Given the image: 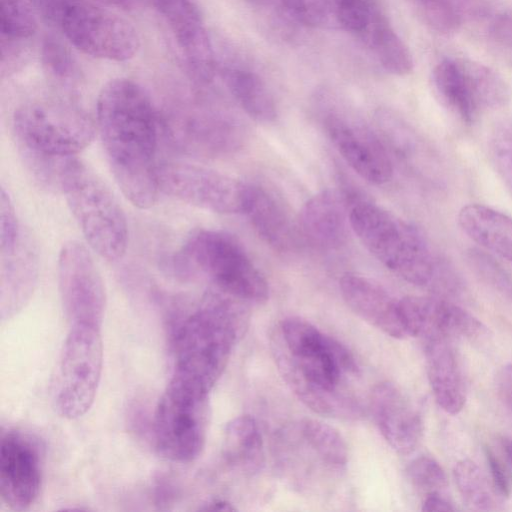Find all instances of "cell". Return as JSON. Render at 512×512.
Wrapping results in <instances>:
<instances>
[{"label":"cell","mask_w":512,"mask_h":512,"mask_svg":"<svg viewBox=\"0 0 512 512\" xmlns=\"http://www.w3.org/2000/svg\"><path fill=\"white\" fill-rule=\"evenodd\" d=\"M97 130L113 174L136 207H152L158 198L159 114L148 93L127 78L108 81L96 104Z\"/></svg>","instance_id":"6da1fadb"},{"label":"cell","mask_w":512,"mask_h":512,"mask_svg":"<svg viewBox=\"0 0 512 512\" xmlns=\"http://www.w3.org/2000/svg\"><path fill=\"white\" fill-rule=\"evenodd\" d=\"M349 223L363 246L387 269L417 286L454 292L459 278L411 223L363 198L349 208Z\"/></svg>","instance_id":"7a4b0ae2"},{"label":"cell","mask_w":512,"mask_h":512,"mask_svg":"<svg viewBox=\"0 0 512 512\" xmlns=\"http://www.w3.org/2000/svg\"><path fill=\"white\" fill-rule=\"evenodd\" d=\"M223 293H208L171 333L173 374L210 392L224 372L243 327V311Z\"/></svg>","instance_id":"3957f363"},{"label":"cell","mask_w":512,"mask_h":512,"mask_svg":"<svg viewBox=\"0 0 512 512\" xmlns=\"http://www.w3.org/2000/svg\"><path fill=\"white\" fill-rule=\"evenodd\" d=\"M97 125L83 110L62 102L30 101L13 115V131L26 164L37 181L52 187L63 161L94 139Z\"/></svg>","instance_id":"277c9868"},{"label":"cell","mask_w":512,"mask_h":512,"mask_svg":"<svg viewBox=\"0 0 512 512\" xmlns=\"http://www.w3.org/2000/svg\"><path fill=\"white\" fill-rule=\"evenodd\" d=\"M168 263L172 272L182 278L205 274L219 291L239 301L263 303L269 297L264 276L242 245L225 232L192 231Z\"/></svg>","instance_id":"5b68a950"},{"label":"cell","mask_w":512,"mask_h":512,"mask_svg":"<svg viewBox=\"0 0 512 512\" xmlns=\"http://www.w3.org/2000/svg\"><path fill=\"white\" fill-rule=\"evenodd\" d=\"M60 191L90 247L108 261L122 258L128 241L126 217L106 183L72 156L62 165Z\"/></svg>","instance_id":"8992f818"},{"label":"cell","mask_w":512,"mask_h":512,"mask_svg":"<svg viewBox=\"0 0 512 512\" xmlns=\"http://www.w3.org/2000/svg\"><path fill=\"white\" fill-rule=\"evenodd\" d=\"M209 393L172 374L153 419L156 450L167 460L190 463L201 455L209 424Z\"/></svg>","instance_id":"52a82bcc"},{"label":"cell","mask_w":512,"mask_h":512,"mask_svg":"<svg viewBox=\"0 0 512 512\" xmlns=\"http://www.w3.org/2000/svg\"><path fill=\"white\" fill-rule=\"evenodd\" d=\"M103 367L101 327L71 324L60 355L54 404L58 414L73 420L93 405Z\"/></svg>","instance_id":"ba28073f"},{"label":"cell","mask_w":512,"mask_h":512,"mask_svg":"<svg viewBox=\"0 0 512 512\" xmlns=\"http://www.w3.org/2000/svg\"><path fill=\"white\" fill-rule=\"evenodd\" d=\"M55 25L75 48L94 58L124 62L140 47L138 32L128 20L94 2L69 6Z\"/></svg>","instance_id":"9c48e42d"},{"label":"cell","mask_w":512,"mask_h":512,"mask_svg":"<svg viewBox=\"0 0 512 512\" xmlns=\"http://www.w3.org/2000/svg\"><path fill=\"white\" fill-rule=\"evenodd\" d=\"M159 189L195 207L221 213H244L248 185L205 167L167 162L158 166Z\"/></svg>","instance_id":"30bf717a"},{"label":"cell","mask_w":512,"mask_h":512,"mask_svg":"<svg viewBox=\"0 0 512 512\" xmlns=\"http://www.w3.org/2000/svg\"><path fill=\"white\" fill-rule=\"evenodd\" d=\"M58 285L70 324L101 327L106 308L104 283L89 250L77 240L65 242L60 249Z\"/></svg>","instance_id":"8fae6325"},{"label":"cell","mask_w":512,"mask_h":512,"mask_svg":"<svg viewBox=\"0 0 512 512\" xmlns=\"http://www.w3.org/2000/svg\"><path fill=\"white\" fill-rule=\"evenodd\" d=\"M43 480V454L37 440L20 430L3 431L0 440V498L15 511L29 509Z\"/></svg>","instance_id":"7c38bea8"},{"label":"cell","mask_w":512,"mask_h":512,"mask_svg":"<svg viewBox=\"0 0 512 512\" xmlns=\"http://www.w3.org/2000/svg\"><path fill=\"white\" fill-rule=\"evenodd\" d=\"M171 32L179 59L188 76L208 85L216 73L213 45L193 0H152Z\"/></svg>","instance_id":"4fadbf2b"},{"label":"cell","mask_w":512,"mask_h":512,"mask_svg":"<svg viewBox=\"0 0 512 512\" xmlns=\"http://www.w3.org/2000/svg\"><path fill=\"white\" fill-rule=\"evenodd\" d=\"M325 128L338 153L361 178L377 185L391 180L393 164L386 147L363 123L331 111L325 117Z\"/></svg>","instance_id":"5bb4252c"},{"label":"cell","mask_w":512,"mask_h":512,"mask_svg":"<svg viewBox=\"0 0 512 512\" xmlns=\"http://www.w3.org/2000/svg\"><path fill=\"white\" fill-rule=\"evenodd\" d=\"M173 141L189 153L215 157L232 153L245 140V130L234 117L218 111H200L165 120Z\"/></svg>","instance_id":"9a60e30c"},{"label":"cell","mask_w":512,"mask_h":512,"mask_svg":"<svg viewBox=\"0 0 512 512\" xmlns=\"http://www.w3.org/2000/svg\"><path fill=\"white\" fill-rule=\"evenodd\" d=\"M370 407L376 425L397 453L407 455L419 445L423 434L421 416L403 391L391 382L377 384Z\"/></svg>","instance_id":"2e32d148"},{"label":"cell","mask_w":512,"mask_h":512,"mask_svg":"<svg viewBox=\"0 0 512 512\" xmlns=\"http://www.w3.org/2000/svg\"><path fill=\"white\" fill-rule=\"evenodd\" d=\"M339 288L347 306L362 320L390 337H409L399 300L392 298L379 284L367 277L346 273L340 278Z\"/></svg>","instance_id":"e0dca14e"},{"label":"cell","mask_w":512,"mask_h":512,"mask_svg":"<svg viewBox=\"0 0 512 512\" xmlns=\"http://www.w3.org/2000/svg\"><path fill=\"white\" fill-rule=\"evenodd\" d=\"M427 377L434 398L447 413L458 414L467 399V385L452 339L444 336L424 338Z\"/></svg>","instance_id":"ac0fdd59"},{"label":"cell","mask_w":512,"mask_h":512,"mask_svg":"<svg viewBox=\"0 0 512 512\" xmlns=\"http://www.w3.org/2000/svg\"><path fill=\"white\" fill-rule=\"evenodd\" d=\"M348 208L341 194L323 190L306 201L298 218L302 239L320 250H334L347 239Z\"/></svg>","instance_id":"d6986e66"},{"label":"cell","mask_w":512,"mask_h":512,"mask_svg":"<svg viewBox=\"0 0 512 512\" xmlns=\"http://www.w3.org/2000/svg\"><path fill=\"white\" fill-rule=\"evenodd\" d=\"M1 318L17 313L33 294L39 271L37 246L30 234L22 230L13 250L0 254Z\"/></svg>","instance_id":"ffe728a7"},{"label":"cell","mask_w":512,"mask_h":512,"mask_svg":"<svg viewBox=\"0 0 512 512\" xmlns=\"http://www.w3.org/2000/svg\"><path fill=\"white\" fill-rule=\"evenodd\" d=\"M432 92L438 102L466 124L482 112L467 58H446L432 70Z\"/></svg>","instance_id":"44dd1931"},{"label":"cell","mask_w":512,"mask_h":512,"mask_svg":"<svg viewBox=\"0 0 512 512\" xmlns=\"http://www.w3.org/2000/svg\"><path fill=\"white\" fill-rule=\"evenodd\" d=\"M244 214L257 234L274 250L290 252L298 244V227L292 223L277 199L265 188L248 185Z\"/></svg>","instance_id":"7402d4cb"},{"label":"cell","mask_w":512,"mask_h":512,"mask_svg":"<svg viewBox=\"0 0 512 512\" xmlns=\"http://www.w3.org/2000/svg\"><path fill=\"white\" fill-rule=\"evenodd\" d=\"M460 229L484 250L512 263V217L492 207L471 203L457 215Z\"/></svg>","instance_id":"603a6c76"},{"label":"cell","mask_w":512,"mask_h":512,"mask_svg":"<svg viewBox=\"0 0 512 512\" xmlns=\"http://www.w3.org/2000/svg\"><path fill=\"white\" fill-rule=\"evenodd\" d=\"M356 38L387 73L405 76L413 70V58L408 46L379 5L375 7L367 25Z\"/></svg>","instance_id":"cb8c5ba5"},{"label":"cell","mask_w":512,"mask_h":512,"mask_svg":"<svg viewBox=\"0 0 512 512\" xmlns=\"http://www.w3.org/2000/svg\"><path fill=\"white\" fill-rule=\"evenodd\" d=\"M222 77L235 102L250 118L261 123L274 121L277 116L274 97L257 72L236 65L226 67Z\"/></svg>","instance_id":"d4e9b609"},{"label":"cell","mask_w":512,"mask_h":512,"mask_svg":"<svg viewBox=\"0 0 512 512\" xmlns=\"http://www.w3.org/2000/svg\"><path fill=\"white\" fill-rule=\"evenodd\" d=\"M223 455L232 467L241 472L257 473L264 463V445L256 420L249 415L232 419L225 428Z\"/></svg>","instance_id":"484cf974"},{"label":"cell","mask_w":512,"mask_h":512,"mask_svg":"<svg viewBox=\"0 0 512 512\" xmlns=\"http://www.w3.org/2000/svg\"><path fill=\"white\" fill-rule=\"evenodd\" d=\"M297 434L301 442L326 469L341 472L348 462L347 445L334 427L314 419L300 422Z\"/></svg>","instance_id":"4316f807"},{"label":"cell","mask_w":512,"mask_h":512,"mask_svg":"<svg viewBox=\"0 0 512 512\" xmlns=\"http://www.w3.org/2000/svg\"><path fill=\"white\" fill-rule=\"evenodd\" d=\"M296 22L314 29L341 30L343 0H279Z\"/></svg>","instance_id":"83f0119b"},{"label":"cell","mask_w":512,"mask_h":512,"mask_svg":"<svg viewBox=\"0 0 512 512\" xmlns=\"http://www.w3.org/2000/svg\"><path fill=\"white\" fill-rule=\"evenodd\" d=\"M453 477L461 497L471 509L478 511L497 509V501L489 482L472 460L458 461L453 469Z\"/></svg>","instance_id":"f1b7e54d"},{"label":"cell","mask_w":512,"mask_h":512,"mask_svg":"<svg viewBox=\"0 0 512 512\" xmlns=\"http://www.w3.org/2000/svg\"><path fill=\"white\" fill-rule=\"evenodd\" d=\"M418 18L430 29L448 34L463 22L461 0H406Z\"/></svg>","instance_id":"f546056e"},{"label":"cell","mask_w":512,"mask_h":512,"mask_svg":"<svg viewBox=\"0 0 512 512\" xmlns=\"http://www.w3.org/2000/svg\"><path fill=\"white\" fill-rule=\"evenodd\" d=\"M36 29V19L22 0H0L1 41H25L35 34Z\"/></svg>","instance_id":"4dcf8cb0"},{"label":"cell","mask_w":512,"mask_h":512,"mask_svg":"<svg viewBox=\"0 0 512 512\" xmlns=\"http://www.w3.org/2000/svg\"><path fill=\"white\" fill-rule=\"evenodd\" d=\"M489 154L496 173L512 196V121H503L493 129Z\"/></svg>","instance_id":"1f68e13d"},{"label":"cell","mask_w":512,"mask_h":512,"mask_svg":"<svg viewBox=\"0 0 512 512\" xmlns=\"http://www.w3.org/2000/svg\"><path fill=\"white\" fill-rule=\"evenodd\" d=\"M467 261L486 284L512 302V277L491 254L484 250L470 249Z\"/></svg>","instance_id":"d6a6232c"},{"label":"cell","mask_w":512,"mask_h":512,"mask_svg":"<svg viewBox=\"0 0 512 512\" xmlns=\"http://www.w3.org/2000/svg\"><path fill=\"white\" fill-rule=\"evenodd\" d=\"M43 64L48 74L62 85H73L78 71L70 53L54 39H47L42 47Z\"/></svg>","instance_id":"836d02e7"},{"label":"cell","mask_w":512,"mask_h":512,"mask_svg":"<svg viewBox=\"0 0 512 512\" xmlns=\"http://www.w3.org/2000/svg\"><path fill=\"white\" fill-rule=\"evenodd\" d=\"M407 475L414 487L427 494L438 492L447 486L445 471L436 460L428 456L411 461Z\"/></svg>","instance_id":"e575fe53"},{"label":"cell","mask_w":512,"mask_h":512,"mask_svg":"<svg viewBox=\"0 0 512 512\" xmlns=\"http://www.w3.org/2000/svg\"><path fill=\"white\" fill-rule=\"evenodd\" d=\"M21 233L22 229L18 223L12 200L2 187L0 195V254L13 250Z\"/></svg>","instance_id":"d590c367"},{"label":"cell","mask_w":512,"mask_h":512,"mask_svg":"<svg viewBox=\"0 0 512 512\" xmlns=\"http://www.w3.org/2000/svg\"><path fill=\"white\" fill-rule=\"evenodd\" d=\"M488 33L495 44L512 51V12L497 14L489 24Z\"/></svg>","instance_id":"8d00e7d4"},{"label":"cell","mask_w":512,"mask_h":512,"mask_svg":"<svg viewBox=\"0 0 512 512\" xmlns=\"http://www.w3.org/2000/svg\"><path fill=\"white\" fill-rule=\"evenodd\" d=\"M485 457L489 466L493 487L501 496L509 497L511 492L510 480L501 462L489 448H485Z\"/></svg>","instance_id":"74e56055"},{"label":"cell","mask_w":512,"mask_h":512,"mask_svg":"<svg viewBox=\"0 0 512 512\" xmlns=\"http://www.w3.org/2000/svg\"><path fill=\"white\" fill-rule=\"evenodd\" d=\"M82 1L92 2V0H31L39 13L53 24H56L65 9Z\"/></svg>","instance_id":"f35d334b"},{"label":"cell","mask_w":512,"mask_h":512,"mask_svg":"<svg viewBox=\"0 0 512 512\" xmlns=\"http://www.w3.org/2000/svg\"><path fill=\"white\" fill-rule=\"evenodd\" d=\"M498 395L512 417V364L505 366L497 376Z\"/></svg>","instance_id":"ab89813d"},{"label":"cell","mask_w":512,"mask_h":512,"mask_svg":"<svg viewBox=\"0 0 512 512\" xmlns=\"http://www.w3.org/2000/svg\"><path fill=\"white\" fill-rule=\"evenodd\" d=\"M421 509L426 512L455 510V508L446 499L441 497L438 492L427 494L423 500Z\"/></svg>","instance_id":"60d3db41"},{"label":"cell","mask_w":512,"mask_h":512,"mask_svg":"<svg viewBox=\"0 0 512 512\" xmlns=\"http://www.w3.org/2000/svg\"><path fill=\"white\" fill-rule=\"evenodd\" d=\"M201 510L209 511H235L236 508L229 502L221 499H215L206 503Z\"/></svg>","instance_id":"b9f144b4"},{"label":"cell","mask_w":512,"mask_h":512,"mask_svg":"<svg viewBox=\"0 0 512 512\" xmlns=\"http://www.w3.org/2000/svg\"><path fill=\"white\" fill-rule=\"evenodd\" d=\"M505 451L510 464L512 465V440H509L505 445Z\"/></svg>","instance_id":"7bdbcfd3"},{"label":"cell","mask_w":512,"mask_h":512,"mask_svg":"<svg viewBox=\"0 0 512 512\" xmlns=\"http://www.w3.org/2000/svg\"><path fill=\"white\" fill-rule=\"evenodd\" d=\"M251 2L252 4L258 5V6H265L268 5L272 0H247Z\"/></svg>","instance_id":"ee69618b"}]
</instances>
